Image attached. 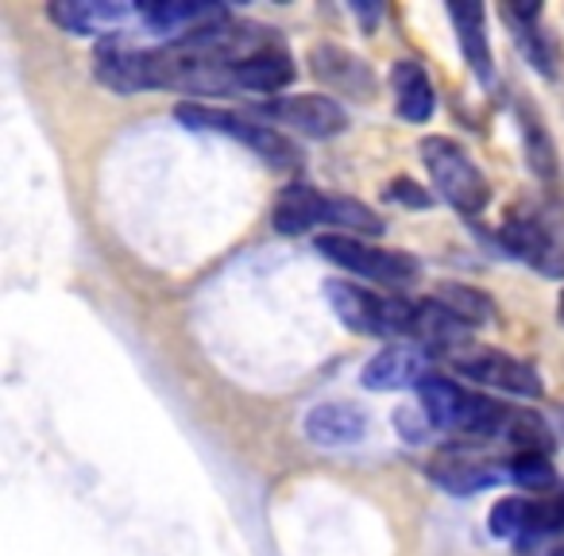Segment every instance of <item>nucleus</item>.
I'll list each match as a JSON object with an SVG mask.
<instances>
[{
  "instance_id": "obj_23",
  "label": "nucleus",
  "mask_w": 564,
  "mask_h": 556,
  "mask_svg": "<svg viewBox=\"0 0 564 556\" xmlns=\"http://www.w3.org/2000/svg\"><path fill=\"white\" fill-rule=\"evenodd\" d=\"M387 201H394V205H406V209H425V205H430L433 197L425 194V189L417 186L414 178H394L391 186H387Z\"/></svg>"
},
{
  "instance_id": "obj_9",
  "label": "nucleus",
  "mask_w": 564,
  "mask_h": 556,
  "mask_svg": "<svg viewBox=\"0 0 564 556\" xmlns=\"http://www.w3.org/2000/svg\"><path fill=\"white\" fill-rule=\"evenodd\" d=\"M430 479L448 494H476L487 491V487H499L502 479H510L507 468H499L487 456H476L468 448H445L430 460Z\"/></svg>"
},
{
  "instance_id": "obj_13",
  "label": "nucleus",
  "mask_w": 564,
  "mask_h": 556,
  "mask_svg": "<svg viewBox=\"0 0 564 556\" xmlns=\"http://www.w3.org/2000/svg\"><path fill=\"white\" fill-rule=\"evenodd\" d=\"M314 74L329 89H340V94L356 97V101H368V97L376 94V74H371V66L345 47H317Z\"/></svg>"
},
{
  "instance_id": "obj_4",
  "label": "nucleus",
  "mask_w": 564,
  "mask_h": 556,
  "mask_svg": "<svg viewBox=\"0 0 564 556\" xmlns=\"http://www.w3.org/2000/svg\"><path fill=\"white\" fill-rule=\"evenodd\" d=\"M317 251H322L329 263H337L340 271L371 279V283H379V286H406L422 274V263H417L414 255L379 248V243L360 240V236L325 232V236H317Z\"/></svg>"
},
{
  "instance_id": "obj_19",
  "label": "nucleus",
  "mask_w": 564,
  "mask_h": 556,
  "mask_svg": "<svg viewBox=\"0 0 564 556\" xmlns=\"http://www.w3.org/2000/svg\"><path fill=\"white\" fill-rule=\"evenodd\" d=\"M518 124H522V148H525V163H530L533 178L553 186L556 182V148H553V140H549L545 124H541V117L530 109V105L518 109Z\"/></svg>"
},
{
  "instance_id": "obj_20",
  "label": "nucleus",
  "mask_w": 564,
  "mask_h": 556,
  "mask_svg": "<svg viewBox=\"0 0 564 556\" xmlns=\"http://www.w3.org/2000/svg\"><path fill=\"white\" fill-rule=\"evenodd\" d=\"M322 225H333L345 236H379L383 232V220H379L368 205H360L356 197H333V194H325Z\"/></svg>"
},
{
  "instance_id": "obj_14",
  "label": "nucleus",
  "mask_w": 564,
  "mask_h": 556,
  "mask_svg": "<svg viewBox=\"0 0 564 556\" xmlns=\"http://www.w3.org/2000/svg\"><path fill=\"white\" fill-rule=\"evenodd\" d=\"M140 20L159 35H171L174 43L194 32H205L213 24H225L228 12L220 4H148L140 9Z\"/></svg>"
},
{
  "instance_id": "obj_21",
  "label": "nucleus",
  "mask_w": 564,
  "mask_h": 556,
  "mask_svg": "<svg viewBox=\"0 0 564 556\" xmlns=\"http://www.w3.org/2000/svg\"><path fill=\"white\" fill-rule=\"evenodd\" d=\"M433 298L453 309L464 325H487L495 317V302L484 291H476V286H441Z\"/></svg>"
},
{
  "instance_id": "obj_1",
  "label": "nucleus",
  "mask_w": 564,
  "mask_h": 556,
  "mask_svg": "<svg viewBox=\"0 0 564 556\" xmlns=\"http://www.w3.org/2000/svg\"><path fill=\"white\" fill-rule=\"evenodd\" d=\"M325 298L333 302V314L352 332L383 337V340H414L417 302L387 298V294H376V291H368V286L340 283V279L325 283Z\"/></svg>"
},
{
  "instance_id": "obj_5",
  "label": "nucleus",
  "mask_w": 564,
  "mask_h": 556,
  "mask_svg": "<svg viewBox=\"0 0 564 556\" xmlns=\"http://www.w3.org/2000/svg\"><path fill=\"white\" fill-rule=\"evenodd\" d=\"M499 243L507 255L522 259L525 266L549 274V279H564V228L553 225V212L525 205L514 209L502 220Z\"/></svg>"
},
{
  "instance_id": "obj_15",
  "label": "nucleus",
  "mask_w": 564,
  "mask_h": 556,
  "mask_svg": "<svg viewBox=\"0 0 564 556\" xmlns=\"http://www.w3.org/2000/svg\"><path fill=\"white\" fill-rule=\"evenodd\" d=\"M391 89H394V109L410 120V124H425L437 109V89H433L430 74L422 70L417 58H399L391 66Z\"/></svg>"
},
{
  "instance_id": "obj_10",
  "label": "nucleus",
  "mask_w": 564,
  "mask_h": 556,
  "mask_svg": "<svg viewBox=\"0 0 564 556\" xmlns=\"http://www.w3.org/2000/svg\"><path fill=\"white\" fill-rule=\"evenodd\" d=\"M140 17L135 4H109V0H58L51 4V20L70 35H109Z\"/></svg>"
},
{
  "instance_id": "obj_25",
  "label": "nucleus",
  "mask_w": 564,
  "mask_h": 556,
  "mask_svg": "<svg viewBox=\"0 0 564 556\" xmlns=\"http://www.w3.org/2000/svg\"><path fill=\"white\" fill-rule=\"evenodd\" d=\"M553 429H556V437L564 440V402H556V410H553Z\"/></svg>"
},
{
  "instance_id": "obj_17",
  "label": "nucleus",
  "mask_w": 564,
  "mask_h": 556,
  "mask_svg": "<svg viewBox=\"0 0 564 556\" xmlns=\"http://www.w3.org/2000/svg\"><path fill=\"white\" fill-rule=\"evenodd\" d=\"M538 17H541L538 4H502V20H507L510 35H514V43L525 55V63H530L538 74H545V78H553L556 74V66H553L556 51H553V43L545 40V32L538 28Z\"/></svg>"
},
{
  "instance_id": "obj_7",
  "label": "nucleus",
  "mask_w": 564,
  "mask_h": 556,
  "mask_svg": "<svg viewBox=\"0 0 564 556\" xmlns=\"http://www.w3.org/2000/svg\"><path fill=\"white\" fill-rule=\"evenodd\" d=\"M456 371L471 383L495 386L502 394H514V399H541V379L530 363L514 360L507 352H491V348H464L456 352Z\"/></svg>"
},
{
  "instance_id": "obj_6",
  "label": "nucleus",
  "mask_w": 564,
  "mask_h": 556,
  "mask_svg": "<svg viewBox=\"0 0 564 556\" xmlns=\"http://www.w3.org/2000/svg\"><path fill=\"white\" fill-rule=\"evenodd\" d=\"M248 117L267 120V124L294 128V132L310 135V140H329L348 128V112L340 109L333 97L302 94V97H274V101L251 105Z\"/></svg>"
},
{
  "instance_id": "obj_24",
  "label": "nucleus",
  "mask_w": 564,
  "mask_h": 556,
  "mask_svg": "<svg viewBox=\"0 0 564 556\" xmlns=\"http://www.w3.org/2000/svg\"><path fill=\"white\" fill-rule=\"evenodd\" d=\"M518 556H564V530L553 533L545 541H530V545H518Z\"/></svg>"
},
{
  "instance_id": "obj_18",
  "label": "nucleus",
  "mask_w": 564,
  "mask_h": 556,
  "mask_svg": "<svg viewBox=\"0 0 564 556\" xmlns=\"http://www.w3.org/2000/svg\"><path fill=\"white\" fill-rule=\"evenodd\" d=\"M322 209H325L322 189L306 186V182H291V186L274 197L271 225L279 228L282 236H302V232H310V228L322 225Z\"/></svg>"
},
{
  "instance_id": "obj_12",
  "label": "nucleus",
  "mask_w": 564,
  "mask_h": 556,
  "mask_svg": "<svg viewBox=\"0 0 564 556\" xmlns=\"http://www.w3.org/2000/svg\"><path fill=\"white\" fill-rule=\"evenodd\" d=\"M448 20L456 28V43L464 51V63L476 74L484 89L495 86V63H491V43H487V9L479 4H448Z\"/></svg>"
},
{
  "instance_id": "obj_8",
  "label": "nucleus",
  "mask_w": 564,
  "mask_h": 556,
  "mask_svg": "<svg viewBox=\"0 0 564 556\" xmlns=\"http://www.w3.org/2000/svg\"><path fill=\"white\" fill-rule=\"evenodd\" d=\"M430 363H433L430 348L414 345V340H399V345L371 356L360 383L368 391H406V386H422L433 375Z\"/></svg>"
},
{
  "instance_id": "obj_2",
  "label": "nucleus",
  "mask_w": 564,
  "mask_h": 556,
  "mask_svg": "<svg viewBox=\"0 0 564 556\" xmlns=\"http://www.w3.org/2000/svg\"><path fill=\"white\" fill-rule=\"evenodd\" d=\"M174 117L186 128H194V132H220V135H228V140L243 143L251 155H259L267 166H274V171H294V166L302 163L299 148H294L279 128L259 124L256 117H240V112L209 109V105H194V101L178 105Z\"/></svg>"
},
{
  "instance_id": "obj_16",
  "label": "nucleus",
  "mask_w": 564,
  "mask_h": 556,
  "mask_svg": "<svg viewBox=\"0 0 564 556\" xmlns=\"http://www.w3.org/2000/svg\"><path fill=\"white\" fill-rule=\"evenodd\" d=\"M291 81H294V58L279 40L259 51V55H251L248 63L236 70V94H279V89H286Z\"/></svg>"
},
{
  "instance_id": "obj_3",
  "label": "nucleus",
  "mask_w": 564,
  "mask_h": 556,
  "mask_svg": "<svg viewBox=\"0 0 564 556\" xmlns=\"http://www.w3.org/2000/svg\"><path fill=\"white\" fill-rule=\"evenodd\" d=\"M422 163L430 171V182L460 217H479L491 201V186H487L484 171L476 159L448 135H430L422 140Z\"/></svg>"
},
{
  "instance_id": "obj_11",
  "label": "nucleus",
  "mask_w": 564,
  "mask_h": 556,
  "mask_svg": "<svg viewBox=\"0 0 564 556\" xmlns=\"http://www.w3.org/2000/svg\"><path fill=\"white\" fill-rule=\"evenodd\" d=\"M306 429V440L322 448H348V445H360L364 433H368V414L352 402H322L306 414L302 422Z\"/></svg>"
},
{
  "instance_id": "obj_22",
  "label": "nucleus",
  "mask_w": 564,
  "mask_h": 556,
  "mask_svg": "<svg viewBox=\"0 0 564 556\" xmlns=\"http://www.w3.org/2000/svg\"><path fill=\"white\" fill-rule=\"evenodd\" d=\"M507 471H510V483L525 487L533 494H549L556 483V468L549 464L545 453H514L507 460Z\"/></svg>"
}]
</instances>
